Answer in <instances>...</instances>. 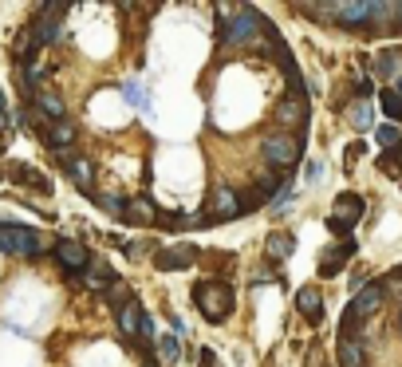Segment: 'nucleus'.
<instances>
[{"instance_id":"1","label":"nucleus","mask_w":402,"mask_h":367,"mask_svg":"<svg viewBox=\"0 0 402 367\" xmlns=\"http://www.w3.org/2000/svg\"><path fill=\"white\" fill-rule=\"evenodd\" d=\"M193 304L210 324H221V320L233 316V288L221 276H205V281L193 285Z\"/></svg>"},{"instance_id":"2","label":"nucleus","mask_w":402,"mask_h":367,"mask_svg":"<svg viewBox=\"0 0 402 367\" xmlns=\"http://www.w3.org/2000/svg\"><path fill=\"white\" fill-rule=\"evenodd\" d=\"M260 154H264V162H268L273 170H292V166L300 162V154H304V139L276 130V134H268V139H264Z\"/></svg>"},{"instance_id":"3","label":"nucleus","mask_w":402,"mask_h":367,"mask_svg":"<svg viewBox=\"0 0 402 367\" xmlns=\"http://www.w3.org/2000/svg\"><path fill=\"white\" fill-rule=\"evenodd\" d=\"M48 237L36 229H20V225H0V253L8 257H36L44 253Z\"/></svg>"},{"instance_id":"4","label":"nucleus","mask_w":402,"mask_h":367,"mask_svg":"<svg viewBox=\"0 0 402 367\" xmlns=\"http://www.w3.org/2000/svg\"><path fill=\"white\" fill-rule=\"evenodd\" d=\"M260 24H264V20H260L257 8H241V12H237V16L221 28V44H225V48L253 44V40H257V32H260Z\"/></svg>"},{"instance_id":"5","label":"nucleus","mask_w":402,"mask_h":367,"mask_svg":"<svg viewBox=\"0 0 402 367\" xmlns=\"http://www.w3.org/2000/svg\"><path fill=\"white\" fill-rule=\"evenodd\" d=\"M60 20H64V4H55V0H51V4L40 8V16L28 24L36 48H44V44H55V40H60Z\"/></svg>"},{"instance_id":"6","label":"nucleus","mask_w":402,"mask_h":367,"mask_svg":"<svg viewBox=\"0 0 402 367\" xmlns=\"http://www.w3.org/2000/svg\"><path fill=\"white\" fill-rule=\"evenodd\" d=\"M197 245H170V249H158L154 253V269H162V272H181V269H190V265H197Z\"/></svg>"},{"instance_id":"7","label":"nucleus","mask_w":402,"mask_h":367,"mask_svg":"<svg viewBox=\"0 0 402 367\" xmlns=\"http://www.w3.org/2000/svg\"><path fill=\"white\" fill-rule=\"evenodd\" d=\"M55 158H60V166H64L67 174L75 178V186H79L83 193H91V178H95V166H91V158H87V154H75V150H60Z\"/></svg>"},{"instance_id":"8","label":"nucleus","mask_w":402,"mask_h":367,"mask_svg":"<svg viewBox=\"0 0 402 367\" xmlns=\"http://www.w3.org/2000/svg\"><path fill=\"white\" fill-rule=\"evenodd\" d=\"M304 119H307V99H284L276 107V123L284 130H296V139H304Z\"/></svg>"},{"instance_id":"9","label":"nucleus","mask_w":402,"mask_h":367,"mask_svg":"<svg viewBox=\"0 0 402 367\" xmlns=\"http://www.w3.org/2000/svg\"><path fill=\"white\" fill-rule=\"evenodd\" d=\"M44 134V143L60 154V150H71L75 146V139H79V130H75V123H67V119H55V123H48V127L40 130Z\"/></svg>"},{"instance_id":"10","label":"nucleus","mask_w":402,"mask_h":367,"mask_svg":"<svg viewBox=\"0 0 402 367\" xmlns=\"http://www.w3.org/2000/svg\"><path fill=\"white\" fill-rule=\"evenodd\" d=\"M210 213V222H233V217H241V206H237V193L233 186H217L213 193V206L205 209Z\"/></svg>"},{"instance_id":"11","label":"nucleus","mask_w":402,"mask_h":367,"mask_svg":"<svg viewBox=\"0 0 402 367\" xmlns=\"http://www.w3.org/2000/svg\"><path fill=\"white\" fill-rule=\"evenodd\" d=\"M55 257L67 272H83L91 265V249H83L79 241H55Z\"/></svg>"},{"instance_id":"12","label":"nucleus","mask_w":402,"mask_h":367,"mask_svg":"<svg viewBox=\"0 0 402 367\" xmlns=\"http://www.w3.org/2000/svg\"><path fill=\"white\" fill-rule=\"evenodd\" d=\"M355 249H359V245H355L351 237L339 241V245H331V249L323 253V261H320V276H336V272H343V265L355 257Z\"/></svg>"},{"instance_id":"13","label":"nucleus","mask_w":402,"mask_h":367,"mask_svg":"<svg viewBox=\"0 0 402 367\" xmlns=\"http://www.w3.org/2000/svg\"><path fill=\"white\" fill-rule=\"evenodd\" d=\"M12 182H16V186H28V190L40 193V198H51V178L40 174L36 166H24V162H16V166H12Z\"/></svg>"},{"instance_id":"14","label":"nucleus","mask_w":402,"mask_h":367,"mask_svg":"<svg viewBox=\"0 0 402 367\" xmlns=\"http://www.w3.org/2000/svg\"><path fill=\"white\" fill-rule=\"evenodd\" d=\"M296 308H300V316H304L307 324H320V320H323L320 288H300V292H296Z\"/></svg>"},{"instance_id":"15","label":"nucleus","mask_w":402,"mask_h":367,"mask_svg":"<svg viewBox=\"0 0 402 367\" xmlns=\"http://www.w3.org/2000/svg\"><path fill=\"white\" fill-rule=\"evenodd\" d=\"M114 324H118V332L127 335V340H134V335H138V324H142V308L134 300H127L123 308H114Z\"/></svg>"},{"instance_id":"16","label":"nucleus","mask_w":402,"mask_h":367,"mask_svg":"<svg viewBox=\"0 0 402 367\" xmlns=\"http://www.w3.org/2000/svg\"><path fill=\"white\" fill-rule=\"evenodd\" d=\"M36 111L44 115V119H51V123L64 119V95L51 91V87H40V91H36Z\"/></svg>"},{"instance_id":"17","label":"nucleus","mask_w":402,"mask_h":367,"mask_svg":"<svg viewBox=\"0 0 402 367\" xmlns=\"http://www.w3.org/2000/svg\"><path fill=\"white\" fill-rule=\"evenodd\" d=\"M363 198H359V193H339L336 198V209H331V213H336V217H343V222L347 225H359V217H363Z\"/></svg>"},{"instance_id":"18","label":"nucleus","mask_w":402,"mask_h":367,"mask_svg":"<svg viewBox=\"0 0 402 367\" xmlns=\"http://www.w3.org/2000/svg\"><path fill=\"white\" fill-rule=\"evenodd\" d=\"M154 209L158 206H150L146 198H130V202H123V222H130V225L154 222Z\"/></svg>"},{"instance_id":"19","label":"nucleus","mask_w":402,"mask_h":367,"mask_svg":"<svg viewBox=\"0 0 402 367\" xmlns=\"http://www.w3.org/2000/svg\"><path fill=\"white\" fill-rule=\"evenodd\" d=\"M336 20H343L347 28H359V24H367L370 20V4H359V0H351V4H336Z\"/></svg>"},{"instance_id":"20","label":"nucleus","mask_w":402,"mask_h":367,"mask_svg":"<svg viewBox=\"0 0 402 367\" xmlns=\"http://www.w3.org/2000/svg\"><path fill=\"white\" fill-rule=\"evenodd\" d=\"M367 351H363V340L351 335V340H339V367H363Z\"/></svg>"},{"instance_id":"21","label":"nucleus","mask_w":402,"mask_h":367,"mask_svg":"<svg viewBox=\"0 0 402 367\" xmlns=\"http://www.w3.org/2000/svg\"><path fill=\"white\" fill-rule=\"evenodd\" d=\"M87 269H91V265H87ZM114 281H118V276H114L111 265H95V269L87 272V281H83V285L95 288V292H107V288H114Z\"/></svg>"},{"instance_id":"22","label":"nucleus","mask_w":402,"mask_h":367,"mask_svg":"<svg viewBox=\"0 0 402 367\" xmlns=\"http://www.w3.org/2000/svg\"><path fill=\"white\" fill-rule=\"evenodd\" d=\"M280 186H284V182H280V174H276V170H268V174H260V178H257L253 193H257L260 202H268V198H276V193H280Z\"/></svg>"},{"instance_id":"23","label":"nucleus","mask_w":402,"mask_h":367,"mask_svg":"<svg viewBox=\"0 0 402 367\" xmlns=\"http://www.w3.org/2000/svg\"><path fill=\"white\" fill-rule=\"evenodd\" d=\"M292 233H273L268 237V261H284V257H292Z\"/></svg>"},{"instance_id":"24","label":"nucleus","mask_w":402,"mask_h":367,"mask_svg":"<svg viewBox=\"0 0 402 367\" xmlns=\"http://www.w3.org/2000/svg\"><path fill=\"white\" fill-rule=\"evenodd\" d=\"M379 103H383V111H386V119H390V127L402 119V95H394V91H383L379 95Z\"/></svg>"},{"instance_id":"25","label":"nucleus","mask_w":402,"mask_h":367,"mask_svg":"<svg viewBox=\"0 0 402 367\" xmlns=\"http://www.w3.org/2000/svg\"><path fill=\"white\" fill-rule=\"evenodd\" d=\"M24 51H28V56H36V40H32V32H28V28H20V36H16V44H12V56H16V60H24Z\"/></svg>"},{"instance_id":"26","label":"nucleus","mask_w":402,"mask_h":367,"mask_svg":"<svg viewBox=\"0 0 402 367\" xmlns=\"http://www.w3.org/2000/svg\"><path fill=\"white\" fill-rule=\"evenodd\" d=\"M154 344H158V355L166 359V364H174V359H177V335L174 332L162 335V340H154Z\"/></svg>"},{"instance_id":"27","label":"nucleus","mask_w":402,"mask_h":367,"mask_svg":"<svg viewBox=\"0 0 402 367\" xmlns=\"http://www.w3.org/2000/svg\"><path fill=\"white\" fill-rule=\"evenodd\" d=\"M154 225L158 229H186L181 213H166V209H154Z\"/></svg>"},{"instance_id":"28","label":"nucleus","mask_w":402,"mask_h":367,"mask_svg":"<svg viewBox=\"0 0 402 367\" xmlns=\"http://www.w3.org/2000/svg\"><path fill=\"white\" fill-rule=\"evenodd\" d=\"M351 127L355 130H367L370 127V107H367V103H355V107H351Z\"/></svg>"},{"instance_id":"29","label":"nucleus","mask_w":402,"mask_h":367,"mask_svg":"<svg viewBox=\"0 0 402 367\" xmlns=\"http://www.w3.org/2000/svg\"><path fill=\"white\" fill-rule=\"evenodd\" d=\"M386 292H390V296H402V269H394L383 281V296H386Z\"/></svg>"},{"instance_id":"30","label":"nucleus","mask_w":402,"mask_h":367,"mask_svg":"<svg viewBox=\"0 0 402 367\" xmlns=\"http://www.w3.org/2000/svg\"><path fill=\"white\" fill-rule=\"evenodd\" d=\"M327 229H331L336 237H343V241H347V237H351V229H355V225H347L343 217H336V213H331V217H327Z\"/></svg>"},{"instance_id":"31","label":"nucleus","mask_w":402,"mask_h":367,"mask_svg":"<svg viewBox=\"0 0 402 367\" xmlns=\"http://www.w3.org/2000/svg\"><path fill=\"white\" fill-rule=\"evenodd\" d=\"M379 143L386 150H399V127H379Z\"/></svg>"},{"instance_id":"32","label":"nucleus","mask_w":402,"mask_h":367,"mask_svg":"<svg viewBox=\"0 0 402 367\" xmlns=\"http://www.w3.org/2000/svg\"><path fill=\"white\" fill-rule=\"evenodd\" d=\"M123 95H127L134 107H146V95H142V87H138V83H127V87H123Z\"/></svg>"},{"instance_id":"33","label":"nucleus","mask_w":402,"mask_h":367,"mask_svg":"<svg viewBox=\"0 0 402 367\" xmlns=\"http://www.w3.org/2000/svg\"><path fill=\"white\" fill-rule=\"evenodd\" d=\"M375 71H379L383 80H390V75H394V56H379V64H375Z\"/></svg>"},{"instance_id":"34","label":"nucleus","mask_w":402,"mask_h":367,"mask_svg":"<svg viewBox=\"0 0 402 367\" xmlns=\"http://www.w3.org/2000/svg\"><path fill=\"white\" fill-rule=\"evenodd\" d=\"M197 367H225V364H221V359H217V351L201 348V355H197Z\"/></svg>"},{"instance_id":"35","label":"nucleus","mask_w":402,"mask_h":367,"mask_svg":"<svg viewBox=\"0 0 402 367\" xmlns=\"http://www.w3.org/2000/svg\"><path fill=\"white\" fill-rule=\"evenodd\" d=\"M370 91H375V87H370V80H359V87H355V95H359V99H367Z\"/></svg>"},{"instance_id":"36","label":"nucleus","mask_w":402,"mask_h":367,"mask_svg":"<svg viewBox=\"0 0 402 367\" xmlns=\"http://www.w3.org/2000/svg\"><path fill=\"white\" fill-rule=\"evenodd\" d=\"M0 127H8V103H4V91H0Z\"/></svg>"},{"instance_id":"37","label":"nucleus","mask_w":402,"mask_h":367,"mask_svg":"<svg viewBox=\"0 0 402 367\" xmlns=\"http://www.w3.org/2000/svg\"><path fill=\"white\" fill-rule=\"evenodd\" d=\"M359 154H363V143H351V146H347V158H351V162L359 158Z\"/></svg>"},{"instance_id":"38","label":"nucleus","mask_w":402,"mask_h":367,"mask_svg":"<svg viewBox=\"0 0 402 367\" xmlns=\"http://www.w3.org/2000/svg\"><path fill=\"white\" fill-rule=\"evenodd\" d=\"M394 16H399V20H402V4H394Z\"/></svg>"},{"instance_id":"39","label":"nucleus","mask_w":402,"mask_h":367,"mask_svg":"<svg viewBox=\"0 0 402 367\" xmlns=\"http://www.w3.org/2000/svg\"><path fill=\"white\" fill-rule=\"evenodd\" d=\"M142 367H158V364H154V359H150V364H142Z\"/></svg>"},{"instance_id":"40","label":"nucleus","mask_w":402,"mask_h":367,"mask_svg":"<svg viewBox=\"0 0 402 367\" xmlns=\"http://www.w3.org/2000/svg\"><path fill=\"white\" fill-rule=\"evenodd\" d=\"M0 154H4V139H0Z\"/></svg>"}]
</instances>
